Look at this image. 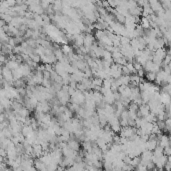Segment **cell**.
Returning <instances> with one entry per match:
<instances>
[{"instance_id": "1", "label": "cell", "mask_w": 171, "mask_h": 171, "mask_svg": "<svg viewBox=\"0 0 171 171\" xmlns=\"http://www.w3.org/2000/svg\"><path fill=\"white\" fill-rule=\"evenodd\" d=\"M1 77L6 82H13V81H14V77H13V72L8 67L4 66V65H3L2 69H1Z\"/></svg>"}, {"instance_id": "2", "label": "cell", "mask_w": 171, "mask_h": 171, "mask_svg": "<svg viewBox=\"0 0 171 171\" xmlns=\"http://www.w3.org/2000/svg\"><path fill=\"white\" fill-rule=\"evenodd\" d=\"M67 145L69 148L72 149L73 151H76V152H78V151L80 150V143L78 142V140H76V138H71V139L68 141Z\"/></svg>"}, {"instance_id": "3", "label": "cell", "mask_w": 171, "mask_h": 171, "mask_svg": "<svg viewBox=\"0 0 171 171\" xmlns=\"http://www.w3.org/2000/svg\"><path fill=\"white\" fill-rule=\"evenodd\" d=\"M94 39H95L94 36H92L91 34L87 33L86 35L84 36V45L83 46H85V47L88 48V49H91V47L95 43Z\"/></svg>"}, {"instance_id": "4", "label": "cell", "mask_w": 171, "mask_h": 171, "mask_svg": "<svg viewBox=\"0 0 171 171\" xmlns=\"http://www.w3.org/2000/svg\"><path fill=\"white\" fill-rule=\"evenodd\" d=\"M156 77H157V73H155V72H146L145 74L146 80H148L150 83L151 82L156 81Z\"/></svg>"}]
</instances>
